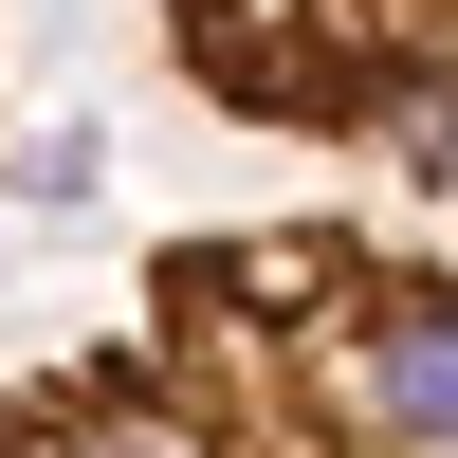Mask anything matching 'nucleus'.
Returning <instances> with one entry per match:
<instances>
[{
	"label": "nucleus",
	"instance_id": "1",
	"mask_svg": "<svg viewBox=\"0 0 458 458\" xmlns=\"http://www.w3.org/2000/svg\"><path fill=\"white\" fill-rule=\"evenodd\" d=\"M0 458H458V239L202 220L110 330L0 367Z\"/></svg>",
	"mask_w": 458,
	"mask_h": 458
},
{
	"label": "nucleus",
	"instance_id": "2",
	"mask_svg": "<svg viewBox=\"0 0 458 458\" xmlns=\"http://www.w3.org/2000/svg\"><path fill=\"white\" fill-rule=\"evenodd\" d=\"M165 73L220 129L458 202V0H165Z\"/></svg>",
	"mask_w": 458,
	"mask_h": 458
}]
</instances>
